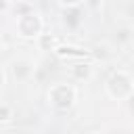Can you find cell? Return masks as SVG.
Segmentation results:
<instances>
[{
  "label": "cell",
  "mask_w": 134,
  "mask_h": 134,
  "mask_svg": "<svg viewBox=\"0 0 134 134\" xmlns=\"http://www.w3.org/2000/svg\"><path fill=\"white\" fill-rule=\"evenodd\" d=\"M10 10V0H0V15Z\"/></svg>",
  "instance_id": "10"
},
{
  "label": "cell",
  "mask_w": 134,
  "mask_h": 134,
  "mask_svg": "<svg viewBox=\"0 0 134 134\" xmlns=\"http://www.w3.org/2000/svg\"><path fill=\"white\" fill-rule=\"evenodd\" d=\"M105 90L111 98L115 100H128L132 98V92H134V84H132V75L124 69H117L109 75L107 84H105Z\"/></svg>",
  "instance_id": "1"
},
{
  "label": "cell",
  "mask_w": 134,
  "mask_h": 134,
  "mask_svg": "<svg viewBox=\"0 0 134 134\" xmlns=\"http://www.w3.org/2000/svg\"><path fill=\"white\" fill-rule=\"evenodd\" d=\"M36 40H38V44H40V48H42V50H52V52H54V48L61 44V42H59V38H57V36H52V34H40Z\"/></svg>",
  "instance_id": "8"
},
{
  "label": "cell",
  "mask_w": 134,
  "mask_h": 134,
  "mask_svg": "<svg viewBox=\"0 0 134 134\" xmlns=\"http://www.w3.org/2000/svg\"><path fill=\"white\" fill-rule=\"evenodd\" d=\"M0 134H2V124H0Z\"/></svg>",
  "instance_id": "14"
},
{
  "label": "cell",
  "mask_w": 134,
  "mask_h": 134,
  "mask_svg": "<svg viewBox=\"0 0 134 134\" xmlns=\"http://www.w3.org/2000/svg\"><path fill=\"white\" fill-rule=\"evenodd\" d=\"M59 2H61V4H63V6L67 8V6H80V4L84 2V0H59Z\"/></svg>",
  "instance_id": "11"
},
{
  "label": "cell",
  "mask_w": 134,
  "mask_h": 134,
  "mask_svg": "<svg viewBox=\"0 0 134 134\" xmlns=\"http://www.w3.org/2000/svg\"><path fill=\"white\" fill-rule=\"evenodd\" d=\"M75 88L71 84H52L48 88V103L57 109V111H69L75 105Z\"/></svg>",
  "instance_id": "3"
},
{
  "label": "cell",
  "mask_w": 134,
  "mask_h": 134,
  "mask_svg": "<svg viewBox=\"0 0 134 134\" xmlns=\"http://www.w3.org/2000/svg\"><path fill=\"white\" fill-rule=\"evenodd\" d=\"M54 52H57V57H61V59H73V61H84V59L90 57V50H84V48L71 46V44H59V46L54 48Z\"/></svg>",
  "instance_id": "4"
},
{
  "label": "cell",
  "mask_w": 134,
  "mask_h": 134,
  "mask_svg": "<svg viewBox=\"0 0 134 134\" xmlns=\"http://www.w3.org/2000/svg\"><path fill=\"white\" fill-rule=\"evenodd\" d=\"M2 86H4V73L0 71V90H2Z\"/></svg>",
  "instance_id": "13"
},
{
  "label": "cell",
  "mask_w": 134,
  "mask_h": 134,
  "mask_svg": "<svg viewBox=\"0 0 134 134\" xmlns=\"http://www.w3.org/2000/svg\"><path fill=\"white\" fill-rule=\"evenodd\" d=\"M17 36L25 38V40H36L42 31H44V21L36 10H25L17 17Z\"/></svg>",
  "instance_id": "2"
},
{
  "label": "cell",
  "mask_w": 134,
  "mask_h": 134,
  "mask_svg": "<svg viewBox=\"0 0 134 134\" xmlns=\"http://www.w3.org/2000/svg\"><path fill=\"white\" fill-rule=\"evenodd\" d=\"M10 71H13L15 80H27L29 73H31V65H29L25 59H17V61H13Z\"/></svg>",
  "instance_id": "7"
},
{
  "label": "cell",
  "mask_w": 134,
  "mask_h": 134,
  "mask_svg": "<svg viewBox=\"0 0 134 134\" xmlns=\"http://www.w3.org/2000/svg\"><path fill=\"white\" fill-rule=\"evenodd\" d=\"M84 4L90 8H98V4H103V0H84Z\"/></svg>",
  "instance_id": "12"
},
{
  "label": "cell",
  "mask_w": 134,
  "mask_h": 134,
  "mask_svg": "<svg viewBox=\"0 0 134 134\" xmlns=\"http://www.w3.org/2000/svg\"><path fill=\"white\" fill-rule=\"evenodd\" d=\"M92 134H98V132H92Z\"/></svg>",
  "instance_id": "15"
},
{
  "label": "cell",
  "mask_w": 134,
  "mask_h": 134,
  "mask_svg": "<svg viewBox=\"0 0 134 134\" xmlns=\"http://www.w3.org/2000/svg\"><path fill=\"white\" fill-rule=\"evenodd\" d=\"M69 73H71V77L77 80V82H88V80L92 77V65H90L88 61H77V63L71 65Z\"/></svg>",
  "instance_id": "5"
},
{
  "label": "cell",
  "mask_w": 134,
  "mask_h": 134,
  "mask_svg": "<svg viewBox=\"0 0 134 134\" xmlns=\"http://www.w3.org/2000/svg\"><path fill=\"white\" fill-rule=\"evenodd\" d=\"M63 23L69 29H77L82 25V10H80V6H67L63 10Z\"/></svg>",
  "instance_id": "6"
},
{
  "label": "cell",
  "mask_w": 134,
  "mask_h": 134,
  "mask_svg": "<svg viewBox=\"0 0 134 134\" xmlns=\"http://www.w3.org/2000/svg\"><path fill=\"white\" fill-rule=\"evenodd\" d=\"M15 117V111H13V107L10 105H6V103H0V124H6V121H10Z\"/></svg>",
  "instance_id": "9"
}]
</instances>
